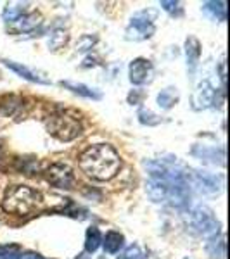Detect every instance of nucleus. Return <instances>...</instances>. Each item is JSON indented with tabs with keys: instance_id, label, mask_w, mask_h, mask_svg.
<instances>
[{
	"instance_id": "nucleus-4",
	"label": "nucleus",
	"mask_w": 230,
	"mask_h": 259,
	"mask_svg": "<svg viewBox=\"0 0 230 259\" xmlns=\"http://www.w3.org/2000/svg\"><path fill=\"white\" fill-rule=\"evenodd\" d=\"M156 12L154 11H139L137 14H133L125 31V38L132 41H142L147 40L154 35L156 31Z\"/></svg>"
},
{
	"instance_id": "nucleus-23",
	"label": "nucleus",
	"mask_w": 230,
	"mask_h": 259,
	"mask_svg": "<svg viewBox=\"0 0 230 259\" xmlns=\"http://www.w3.org/2000/svg\"><path fill=\"white\" fill-rule=\"evenodd\" d=\"M160 6H161L166 12H170V14H177V16H180V14H182L180 2H168V0H163Z\"/></svg>"
},
{
	"instance_id": "nucleus-22",
	"label": "nucleus",
	"mask_w": 230,
	"mask_h": 259,
	"mask_svg": "<svg viewBox=\"0 0 230 259\" xmlns=\"http://www.w3.org/2000/svg\"><path fill=\"white\" fill-rule=\"evenodd\" d=\"M118 259H144V252L140 250L139 245H130V247L125 249V252Z\"/></svg>"
},
{
	"instance_id": "nucleus-14",
	"label": "nucleus",
	"mask_w": 230,
	"mask_h": 259,
	"mask_svg": "<svg viewBox=\"0 0 230 259\" xmlns=\"http://www.w3.org/2000/svg\"><path fill=\"white\" fill-rule=\"evenodd\" d=\"M194 178H196V185L201 187V190H206V192L218 190V180L211 177L210 173H206V171H196Z\"/></svg>"
},
{
	"instance_id": "nucleus-12",
	"label": "nucleus",
	"mask_w": 230,
	"mask_h": 259,
	"mask_svg": "<svg viewBox=\"0 0 230 259\" xmlns=\"http://www.w3.org/2000/svg\"><path fill=\"white\" fill-rule=\"evenodd\" d=\"M123 245H125V237L121 235L120 232H114V230L107 232L102 239V247L107 254L120 252V249L123 247Z\"/></svg>"
},
{
	"instance_id": "nucleus-20",
	"label": "nucleus",
	"mask_w": 230,
	"mask_h": 259,
	"mask_svg": "<svg viewBox=\"0 0 230 259\" xmlns=\"http://www.w3.org/2000/svg\"><path fill=\"white\" fill-rule=\"evenodd\" d=\"M0 259H23V250L19 245H0Z\"/></svg>"
},
{
	"instance_id": "nucleus-6",
	"label": "nucleus",
	"mask_w": 230,
	"mask_h": 259,
	"mask_svg": "<svg viewBox=\"0 0 230 259\" xmlns=\"http://www.w3.org/2000/svg\"><path fill=\"white\" fill-rule=\"evenodd\" d=\"M44 175L50 185L57 187V189L69 190L74 185V173L71 166L66 164V162H54L49 168H45Z\"/></svg>"
},
{
	"instance_id": "nucleus-17",
	"label": "nucleus",
	"mask_w": 230,
	"mask_h": 259,
	"mask_svg": "<svg viewBox=\"0 0 230 259\" xmlns=\"http://www.w3.org/2000/svg\"><path fill=\"white\" fill-rule=\"evenodd\" d=\"M24 12H26V9H24L23 4H11V6L7 4V7L2 12V19L6 21V23L12 24V23H16Z\"/></svg>"
},
{
	"instance_id": "nucleus-19",
	"label": "nucleus",
	"mask_w": 230,
	"mask_h": 259,
	"mask_svg": "<svg viewBox=\"0 0 230 259\" xmlns=\"http://www.w3.org/2000/svg\"><path fill=\"white\" fill-rule=\"evenodd\" d=\"M177 100H178V95L173 89H165L158 95V104H160V107H163V109L173 107L175 104H177Z\"/></svg>"
},
{
	"instance_id": "nucleus-11",
	"label": "nucleus",
	"mask_w": 230,
	"mask_h": 259,
	"mask_svg": "<svg viewBox=\"0 0 230 259\" xmlns=\"http://www.w3.org/2000/svg\"><path fill=\"white\" fill-rule=\"evenodd\" d=\"M185 56H187V66H189L190 73H194L196 66L199 62V56H201V45L199 40L194 38V36H189L185 40Z\"/></svg>"
},
{
	"instance_id": "nucleus-7",
	"label": "nucleus",
	"mask_w": 230,
	"mask_h": 259,
	"mask_svg": "<svg viewBox=\"0 0 230 259\" xmlns=\"http://www.w3.org/2000/svg\"><path fill=\"white\" fill-rule=\"evenodd\" d=\"M154 74V68L152 62L144 59V57H139V59L130 62V68H128V76H130V81L133 85H145L152 80Z\"/></svg>"
},
{
	"instance_id": "nucleus-9",
	"label": "nucleus",
	"mask_w": 230,
	"mask_h": 259,
	"mask_svg": "<svg viewBox=\"0 0 230 259\" xmlns=\"http://www.w3.org/2000/svg\"><path fill=\"white\" fill-rule=\"evenodd\" d=\"M4 64L7 66L11 71H14L16 74H19L21 78H24V80L28 81H33V83H40V85H49V80L44 76H40L39 73H35V71H31L30 68H26V66L19 64V62H14V61H2Z\"/></svg>"
},
{
	"instance_id": "nucleus-8",
	"label": "nucleus",
	"mask_w": 230,
	"mask_h": 259,
	"mask_svg": "<svg viewBox=\"0 0 230 259\" xmlns=\"http://www.w3.org/2000/svg\"><path fill=\"white\" fill-rule=\"evenodd\" d=\"M213 104H215V90L208 81H203L192 95V106L194 109H206Z\"/></svg>"
},
{
	"instance_id": "nucleus-5",
	"label": "nucleus",
	"mask_w": 230,
	"mask_h": 259,
	"mask_svg": "<svg viewBox=\"0 0 230 259\" xmlns=\"http://www.w3.org/2000/svg\"><path fill=\"white\" fill-rule=\"evenodd\" d=\"M190 225L199 235L206 237V239H216L220 233V221L216 220L215 212L206 206H196L189 212Z\"/></svg>"
},
{
	"instance_id": "nucleus-16",
	"label": "nucleus",
	"mask_w": 230,
	"mask_h": 259,
	"mask_svg": "<svg viewBox=\"0 0 230 259\" xmlns=\"http://www.w3.org/2000/svg\"><path fill=\"white\" fill-rule=\"evenodd\" d=\"M100 244H102V237H100V232L97 227H90L87 230V237H85V250L87 252H95Z\"/></svg>"
},
{
	"instance_id": "nucleus-1",
	"label": "nucleus",
	"mask_w": 230,
	"mask_h": 259,
	"mask_svg": "<svg viewBox=\"0 0 230 259\" xmlns=\"http://www.w3.org/2000/svg\"><path fill=\"white\" fill-rule=\"evenodd\" d=\"M78 164L87 177L97 182H107L120 173L121 157L114 147L107 144H97L83 150L78 157Z\"/></svg>"
},
{
	"instance_id": "nucleus-13",
	"label": "nucleus",
	"mask_w": 230,
	"mask_h": 259,
	"mask_svg": "<svg viewBox=\"0 0 230 259\" xmlns=\"http://www.w3.org/2000/svg\"><path fill=\"white\" fill-rule=\"evenodd\" d=\"M62 87H66L68 90H71L73 94H78L82 97H87V99H94V100H99L102 95L100 92H97L95 89H90V87L83 85V83H73V81H62L61 83Z\"/></svg>"
},
{
	"instance_id": "nucleus-24",
	"label": "nucleus",
	"mask_w": 230,
	"mask_h": 259,
	"mask_svg": "<svg viewBox=\"0 0 230 259\" xmlns=\"http://www.w3.org/2000/svg\"><path fill=\"white\" fill-rule=\"evenodd\" d=\"M23 259H45V257L40 256V254H36V252H28L26 256H23Z\"/></svg>"
},
{
	"instance_id": "nucleus-3",
	"label": "nucleus",
	"mask_w": 230,
	"mask_h": 259,
	"mask_svg": "<svg viewBox=\"0 0 230 259\" xmlns=\"http://www.w3.org/2000/svg\"><path fill=\"white\" fill-rule=\"evenodd\" d=\"M45 126L50 135L61 142L74 140L83 132L80 116L74 111L62 109V107H57L54 112H50V116L45 119Z\"/></svg>"
},
{
	"instance_id": "nucleus-25",
	"label": "nucleus",
	"mask_w": 230,
	"mask_h": 259,
	"mask_svg": "<svg viewBox=\"0 0 230 259\" xmlns=\"http://www.w3.org/2000/svg\"><path fill=\"white\" fill-rule=\"evenodd\" d=\"M99 259H107V257H104V256H100V257H99Z\"/></svg>"
},
{
	"instance_id": "nucleus-2",
	"label": "nucleus",
	"mask_w": 230,
	"mask_h": 259,
	"mask_svg": "<svg viewBox=\"0 0 230 259\" xmlns=\"http://www.w3.org/2000/svg\"><path fill=\"white\" fill-rule=\"evenodd\" d=\"M40 206H42V194L28 185L9 187L2 199V209L9 212V214H16V216L31 214Z\"/></svg>"
},
{
	"instance_id": "nucleus-18",
	"label": "nucleus",
	"mask_w": 230,
	"mask_h": 259,
	"mask_svg": "<svg viewBox=\"0 0 230 259\" xmlns=\"http://www.w3.org/2000/svg\"><path fill=\"white\" fill-rule=\"evenodd\" d=\"M227 2H206L203 6V9L206 12H210V14L213 16V18H216L218 21H225L227 19Z\"/></svg>"
},
{
	"instance_id": "nucleus-21",
	"label": "nucleus",
	"mask_w": 230,
	"mask_h": 259,
	"mask_svg": "<svg viewBox=\"0 0 230 259\" xmlns=\"http://www.w3.org/2000/svg\"><path fill=\"white\" fill-rule=\"evenodd\" d=\"M68 41V33L62 31V30H56L50 35V40H49V47H52V50L62 47V45Z\"/></svg>"
},
{
	"instance_id": "nucleus-10",
	"label": "nucleus",
	"mask_w": 230,
	"mask_h": 259,
	"mask_svg": "<svg viewBox=\"0 0 230 259\" xmlns=\"http://www.w3.org/2000/svg\"><path fill=\"white\" fill-rule=\"evenodd\" d=\"M40 23H42L40 12H24L16 23H12V26H14V31H31Z\"/></svg>"
},
{
	"instance_id": "nucleus-15",
	"label": "nucleus",
	"mask_w": 230,
	"mask_h": 259,
	"mask_svg": "<svg viewBox=\"0 0 230 259\" xmlns=\"http://www.w3.org/2000/svg\"><path fill=\"white\" fill-rule=\"evenodd\" d=\"M21 104H23V100L16 97V95H4L0 99V111L7 116H12L16 111L21 109Z\"/></svg>"
}]
</instances>
